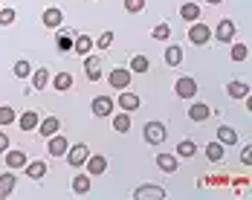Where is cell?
I'll return each instance as SVG.
<instances>
[{"instance_id":"6da1fadb","label":"cell","mask_w":252,"mask_h":200,"mask_svg":"<svg viewBox=\"0 0 252 200\" xmlns=\"http://www.w3.org/2000/svg\"><path fill=\"white\" fill-rule=\"evenodd\" d=\"M174 93L180 96V99H194V96H197V81H194L191 75H183V78H177Z\"/></svg>"},{"instance_id":"7a4b0ae2","label":"cell","mask_w":252,"mask_h":200,"mask_svg":"<svg viewBox=\"0 0 252 200\" xmlns=\"http://www.w3.org/2000/svg\"><path fill=\"white\" fill-rule=\"evenodd\" d=\"M64 157H67V163H70L73 168H78V166H84V163H87V157H90V148H87L84 142H78V145H70Z\"/></svg>"},{"instance_id":"3957f363","label":"cell","mask_w":252,"mask_h":200,"mask_svg":"<svg viewBox=\"0 0 252 200\" xmlns=\"http://www.w3.org/2000/svg\"><path fill=\"white\" fill-rule=\"evenodd\" d=\"M189 41H191V44H197V47L209 44V41H212V29L203 24V21H200V24L194 21V24H191V29H189Z\"/></svg>"},{"instance_id":"277c9868","label":"cell","mask_w":252,"mask_h":200,"mask_svg":"<svg viewBox=\"0 0 252 200\" xmlns=\"http://www.w3.org/2000/svg\"><path fill=\"white\" fill-rule=\"evenodd\" d=\"M107 84L116 87V90H127V84H130V70H125V67L110 70V73H107Z\"/></svg>"},{"instance_id":"5b68a950","label":"cell","mask_w":252,"mask_h":200,"mask_svg":"<svg viewBox=\"0 0 252 200\" xmlns=\"http://www.w3.org/2000/svg\"><path fill=\"white\" fill-rule=\"evenodd\" d=\"M145 142L148 145H162L165 142V125L162 122H148L145 125Z\"/></svg>"},{"instance_id":"8992f818","label":"cell","mask_w":252,"mask_h":200,"mask_svg":"<svg viewBox=\"0 0 252 200\" xmlns=\"http://www.w3.org/2000/svg\"><path fill=\"white\" fill-rule=\"evenodd\" d=\"M67 148H70V142H67V136H64L61 131H58V133H52L50 142H47V151H50L52 157H64Z\"/></svg>"},{"instance_id":"52a82bcc","label":"cell","mask_w":252,"mask_h":200,"mask_svg":"<svg viewBox=\"0 0 252 200\" xmlns=\"http://www.w3.org/2000/svg\"><path fill=\"white\" fill-rule=\"evenodd\" d=\"M41 21H44L47 29H58V26L64 24V12H61L58 6H47V9H44V15H41Z\"/></svg>"},{"instance_id":"ba28073f","label":"cell","mask_w":252,"mask_h":200,"mask_svg":"<svg viewBox=\"0 0 252 200\" xmlns=\"http://www.w3.org/2000/svg\"><path fill=\"white\" fill-rule=\"evenodd\" d=\"M215 38H218L220 44H232V41H235V21L223 18V21L218 24V29H215Z\"/></svg>"},{"instance_id":"9c48e42d","label":"cell","mask_w":252,"mask_h":200,"mask_svg":"<svg viewBox=\"0 0 252 200\" xmlns=\"http://www.w3.org/2000/svg\"><path fill=\"white\" fill-rule=\"evenodd\" d=\"M107 171V157L104 154H90L87 157V174L90 177H99Z\"/></svg>"},{"instance_id":"30bf717a","label":"cell","mask_w":252,"mask_h":200,"mask_svg":"<svg viewBox=\"0 0 252 200\" xmlns=\"http://www.w3.org/2000/svg\"><path fill=\"white\" fill-rule=\"evenodd\" d=\"M139 104H142V99H139L136 93H130V90H119V107H122V110L133 113V110H139Z\"/></svg>"},{"instance_id":"8fae6325","label":"cell","mask_w":252,"mask_h":200,"mask_svg":"<svg viewBox=\"0 0 252 200\" xmlns=\"http://www.w3.org/2000/svg\"><path fill=\"white\" fill-rule=\"evenodd\" d=\"M110 113H113V99H110V96H96V99H93V116L104 119V116H110Z\"/></svg>"},{"instance_id":"7c38bea8","label":"cell","mask_w":252,"mask_h":200,"mask_svg":"<svg viewBox=\"0 0 252 200\" xmlns=\"http://www.w3.org/2000/svg\"><path fill=\"white\" fill-rule=\"evenodd\" d=\"M84 73H87L90 81H99L101 78V58L99 55H87L84 58Z\"/></svg>"},{"instance_id":"4fadbf2b","label":"cell","mask_w":252,"mask_h":200,"mask_svg":"<svg viewBox=\"0 0 252 200\" xmlns=\"http://www.w3.org/2000/svg\"><path fill=\"white\" fill-rule=\"evenodd\" d=\"M226 93L232 96V99H247V96H250V84L241 81V78H232V81L226 84Z\"/></svg>"},{"instance_id":"5bb4252c","label":"cell","mask_w":252,"mask_h":200,"mask_svg":"<svg viewBox=\"0 0 252 200\" xmlns=\"http://www.w3.org/2000/svg\"><path fill=\"white\" fill-rule=\"evenodd\" d=\"M209 116H212V107L203 104V101H194V104L189 107V119H191V122H206Z\"/></svg>"},{"instance_id":"9a60e30c","label":"cell","mask_w":252,"mask_h":200,"mask_svg":"<svg viewBox=\"0 0 252 200\" xmlns=\"http://www.w3.org/2000/svg\"><path fill=\"white\" fill-rule=\"evenodd\" d=\"M58 131H61V119L58 116H47L44 122H38V133L47 136V139H50L52 133H58Z\"/></svg>"},{"instance_id":"2e32d148","label":"cell","mask_w":252,"mask_h":200,"mask_svg":"<svg viewBox=\"0 0 252 200\" xmlns=\"http://www.w3.org/2000/svg\"><path fill=\"white\" fill-rule=\"evenodd\" d=\"M26 154L24 151H6V166L12 168V171H18V168H26Z\"/></svg>"},{"instance_id":"e0dca14e","label":"cell","mask_w":252,"mask_h":200,"mask_svg":"<svg viewBox=\"0 0 252 200\" xmlns=\"http://www.w3.org/2000/svg\"><path fill=\"white\" fill-rule=\"evenodd\" d=\"M15 186H18V177L12 174V171L0 174V200H3V198H9V195L15 192Z\"/></svg>"},{"instance_id":"ac0fdd59","label":"cell","mask_w":252,"mask_h":200,"mask_svg":"<svg viewBox=\"0 0 252 200\" xmlns=\"http://www.w3.org/2000/svg\"><path fill=\"white\" fill-rule=\"evenodd\" d=\"M218 142H220V145H238V131H232V128L229 125H220L218 128Z\"/></svg>"},{"instance_id":"d6986e66","label":"cell","mask_w":252,"mask_h":200,"mask_svg":"<svg viewBox=\"0 0 252 200\" xmlns=\"http://www.w3.org/2000/svg\"><path fill=\"white\" fill-rule=\"evenodd\" d=\"M180 18L189 21V24L200 21V6H197V3H183V6H180Z\"/></svg>"},{"instance_id":"ffe728a7","label":"cell","mask_w":252,"mask_h":200,"mask_svg":"<svg viewBox=\"0 0 252 200\" xmlns=\"http://www.w3.org/2000/svg\"><path fill=\"white\" fill-rule=\"evenodd\" d=\"M157 166H159V171L174 174L177 171V154H159V157H157Z\"/></svg>"},{"instance_id":"44dd1931","label":"cell","mask_w":252,"mask_h":200,"mask_svg":"<svg viewBox=\"0 0 252 200\" xmlns=\"http://www.w3.org/2000/svg\"><path fill=\"white\" fill-rule=\"evenodd\" d=\"M223 154H226V145H220L218 139L206 145V160H209V163H220V160H223Z\"/></svg>"},{"instance_id":"7402d4cb","label":"cell","mask_w":252,"mask_h":200,"mask_svg":"<svg viewBox=\"0 0 252 200\" xmlns=\"http://www.w3.org/2000/svg\"><path fill=\"white\" fill-rule=\"evenodd\" d=\"M133 198H165V189L162 186H139L136 192H133Z\"/></svg>"},{"instance_id":"603a6c76","label":"cell","mask_w":252,"mask_h":200,"mask_svg":"<svg viewBox=\"0 0 252 200\" xmlns=\"http://www.w3.org/2000/svg\"><path fill=\"white\" fill-rule=\"evenodd\" d=\"M18 125H21V131H35V128H38V113H35V110L21 113V116H18Z\"/></svg>"},{"instance_id":"cb8c5ba5","label":"cell","mask_w":252,"mask_h":200,"mask_svg":"<svg viewBox=\"0 0 252 200\" xmlns=\"http://www.w3.org/2000/svg\"><path fill=\"white\" fill-rule=\"evenodd\" d=\"M29 78H32V87H35V90H44V87H47V81H50V70H47V67H38Z\"/></svg>"},{"instance_id":"d4e9b609","label":"cell","mask_w":252,"mask_h":200,"mask_svg":"<svg viewBox=\"0 0 252 200\" xmlns=\"http://www.w3.org/2000/svg\"><path fill=\"white\" fill-rule=\"evenodd\" d=\"M44 174H47V163H44V160L26 163V177H32V180H41Z\"/></svg>"},{"instance_id":"484cf974","label":"cell","mask_w":252,"mask_h":200,"mask_svg":"<svg viewBox=\"0 0 252 200\" xmlns=\"http://www.w3.org/2000/svg\"><path fill=\"white\" fill-rule=\"evenodd\" d=\"M174 154H177V160H189V157H194V154H197V145H194L191 139H183V142L177 145Z\"/></svg>"},{"instance_id":"4316f807","label":"cell","mask_w":252,"mask_h":200,"mask_svg":"<svg viewBox=\"0 0 252 200\" xmlns=\"http://www.w3.org/2000/svg\"><path fill=\"white\" fill-rule=\"evenodd\" d=\"M113 131H119V133H127V131H130V113H127V110H122V113L113 116Z\"/></svg>"},{"instance_id":"83f0119b","label":"cell","mask_w":252,"mask_h":200,"mask_svg":"<svg viewBox=\"0 0 252 200\" xmlns=\"http://www.w3.org/2000/svg\"><path fill=\"white\" fill-rule=\"evenodd\" d=\"M52 87H55L58 93H64V90H70V87H73V75H70V73H58L55 78H52Z\"/></svg>"},{"instance_id":"f1b7e54d","label":"cell","mask_w":252,"mask_h":200,"mask_svg":"<svg viewBox=\"0 0 252 200\" xmlns=\"http://www.w3.org/2000/svg\"><path fill=\"white\" fill-rule=\"evenodd\" d=\"M90 47H93V41H90L87 35H73V50H76L78 55H87Z\"/></svg>"},{"instance_id":"f546056e","label":"cell","mask_w":252,"mask_h":200,"mask_svg":"<svg viewBox=\"0 0 252 200\" xmlns=\"http://www.w3.org/2000/svg\"><path fill=\"white\" fill-rule=\"evenodd\" d=\"M55 47L61 52H70L73 50V32H58L55 35Z\"/></svg>"},{"instance_id":"4dcf8cb0","label":"cell","mask_w":252,"mask_h":200,"mask_svg":"<svg viewBox=\"0 0 252 200\" xmlns=\"http://www.w3.org/2000/svg\"><path fill=\"white\" fill-rule=\"evenodd\" d=\"M148 67H151V61L145 55H133L130 58V73H148Z\"/></svg>"},{"instance_id":"1f68e13d","label":"cell","mask_w":252,"mask_h":200,"mask_svg":"<svg viewBox=\"0 0 252 200\" xmlns=\"http://www.w3.org/2000/svg\"><path fill=\"white\" fill-rule=\"evenodd\" d=\"M165 64L180 67V64H183V50H180V47H168V50H165Z\"/></svg>"},{"instance_id":"d6a6232c","label":"cell","mask_w":252,"mask_h":200,"mask_svg":"<svg viewBox=\"0 0 252 200\" xmlns=\"http://www.w3.org/2000/svg\"><path fill=\"white\" fill-rule=\"evenodd\" d=\"M73 192L76 195H87L90 192V177H84V174L73 177Z\"/></svg>"},{"instance_id":"836d02e7","label":"cell","mask_w":252,"mask_h":200,"mask_svg":"<svg viewBox=\"0 0 252 200\" xmlns=\"http://www.w3.org/2000/svg\"><path fill=\"white\" fill-rule=\"evenodd\" d=\"M12 73H15V78H29V75H32V64H29V61H15Z\"/></svg>"},{"instance_id":"e575fe53","label":"cell","mask_w":252,"mask_h":200,"mask_svg":"<svg viewBox=\"0 0 252 200\" xmlns=\"http://www.w3.org/2000/svg\"><path fill=\"white\" fill-rule=\"evenodd\" d=\"M15 18H18V12H15V9L0 6V26H12V24H15Z\"/></svg>"},{"instance_id":"d590c367","label":"cell","mask_w":252,"mask_h":200,"mask_svg":"<svg viewBox=\"0 0 252 200\" xmlns=\"http://www.w3.org/2000/svg\"><path fill=\"white\" fill-rule=\"evenodd\" d=\"M151 38L154 41H165V38H171V26L168 24H157L154 26V32H151Z\"/></svg>"},{"instance_id":"8d00e7d4","label":"cell","mask_w":252,"mask_h":200,"mask_svg":"<svg viewBox=\"0 0 252 200\" xmlns=\"http://www.w3.org/2000/svg\"><path fill=\"white\" fill-rule=\"evenodd\" d=\"M15 122V107L12 104H0V125H12Z\"/></svg>"},{"instance_id":"74e56055","label":"cell","mask_w":252,"mask_h":200,"mask_svg":"<svg viewBox=\"0 0 252 200\" xmlns=\"http://www.w3.org/2000/svg\"><path fill=\"white\" fill-rule=\"evenodd\" d=\"M247 55H250V47L247 44H235L232 47V61H247Z\"/></svg>"},{"instance_id":"f35d334b","label":"cell","mask_w":252,"mask_h":200,"mask_svg":"<svg viewBox=\"0 0 252 200\" xmlns=\"http://www.w3.org/2000/svg\"><path fill=\"white\" fill-rule=\"evenodd\" d=\"M125 9L130 12V15H136V12L145 9V0H125Z\"/></svg>"},{"instance_id":"ab89813d","label":"cell","mask_w":252,"mask_h":200,"mask_svg":"<svg viewBox=\"0 0 252 200\" xmlns=\"http://www.w3.org/2000/svg\"><path fill=\"white\" fill-rule=\"evenodd\" d=\"M110 44H113V32L107 29V32H101V38H99V41H96V47H99V50H107Z\"/></svg>"},{"instance_id":"60d3db41","label":"cell","mask_w":252,"mask_h":200,"mask_svg":"<svg viewBox=\"0 0 252 200\" xmlns=\"http://www.w3.org/2000/svg\"><path fill=\"white\" fill-rule=\"evenodd\" d=\"M250 154H252V148H250V145H247V148L241 151V163H244L247 168H250V166H252V157H250Z\"/></svg>"},{"instance_id":"b9f144b4","label":"cell","mask_w":252,"mask_h":200,"mask_svg":"<svg viewBox=\"0 0 252 200\" xmlns=\"http://www.w3.org/2000/svg\"><path fill=\"white\" fill-rule=\"evenodd\" d=\"M6 151H9V136L0 131V154H6Z\"/></svg>"},{"instance_id":"7bdbcfd3","label":"cell","mask_w":252,"mask_h":200,"mask_svg":"<svg viewBox=\"0 0 252 200\" xmlns=\"http://www.w3.org/2000/svg\"><path fill=\"white\" fill-rule=\"evenodd\" d=\"M206 3H209V6H218V3H223V0H206Z\"/></svg>"}]
</instances>
